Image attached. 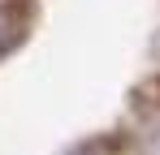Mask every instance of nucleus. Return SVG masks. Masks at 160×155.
Listing matches in <instances>:
<instances>
[{"mask_svg": "<svg viewBox=\"0 0 160 155\" xmlns=\"http://www.w3.org/2000/svg\"><path fill=\"white\" fill-rule=\"evenodd\" d=\"M18 35H22V30H18V22H13V17H9V13L0 9V56H4V52H13Z\"/></svg>", "mask_w": 160, "mask_h": 155, "instance_id": "f257e3e1", "label": "nucleus"}]
</instances>
